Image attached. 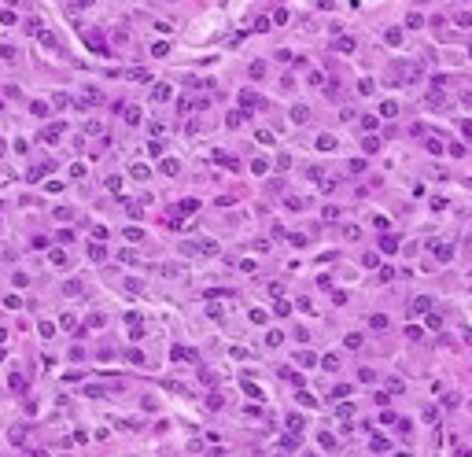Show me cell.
<instances>
[{
	"label": "cell",
	"mask_w": 472,
	"mask_h": 457,
	"mask_svg": "<svg viewBox=\"0 0 472 457\" xmlns=\"http://www.w3.org/2000/svg\"><path fill=\"white\" fill-rule=\"evenodd\" d=\"M170 92H174L170 85H155V89H152V96H155V100H170Z\"/></svg>",
	"instance_id": "obj_1"
},
{
	"label": "cell",
	"mask_w": 472,
	"mask_h": 457,
	"mask_svg": "<svg viewBox=\"0 0 472 457\" xmlns=\"http://www.w3.org/2000/svg\"><path fill=\"white\" fill-rule=\"evenodd\" d=\"M384 37H388V41H391V44H402V30H399V26H391V30H388V33H384Z\"/></svg>",
	"instance_id": "obj_2"
},
{
	"label": "cell",
	"mask_w": 472,
	"mask_h": 457,
	"mask_svg": "<svg viewBox=\"0 0 472 457\" xmlns=\"http://www.w3.org/2000/svg\"><path fill=\"white\" fill-rule=\"evenodd\" d=\"M454 22H458V26H472V15H469V11H458Z\"/></svg>",
	"instance_id": "obj_3"
},
{
	"label": "cell",
	"mask_w": 472,
	"mask_h": 457,
	"mask_svg": "<svg viewBox=\"0 0 472 457\" xmlns=\"http://www.w3.org/2000/svg\"><path fill=\"white\" fill-rule=\"evenodd\" d=\"M166 52H170V44H166V41H159L155 48H152V55H166Z\"/></svg>",
	"instance_id": "obj_4"
}]
</instances>
